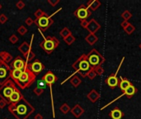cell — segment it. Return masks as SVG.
<instances>
[{"instance_id": "obj_33", "label": "cell", "mask_w": 141, "mask_h": 119, "mask_svg": "<svg viewBox=\"0 0 141 119\" xmlns=\"http://www.w3.org/2000/svg\"><path fill=\"white\" fill-rule=\"evenodd\" d=\"M28 30L27 29V27L23 26V25H21V26L18 28V32L20 34L21 36H24L27 33Z\"/></svg>"}, {"instance_id": "obj_47", "label": "cell", "mask_w": 141, "mask_h": 119, "mask_svg": "<svg viewBox=\"0 0 141 119\" xmlns=\"http://www.w3.org/2000/svg\"><path fill=\"white\" fill-rule=\"evenodd\" d=\"M130 23L128 22V21H123V22L121 23V27L123 28V29H125V28H126L128 26H129Z\"/></svg>"}, {"instance_id": "obj_37", "label": "cell", "mask_w": 141, "mask_h": 119, "mask_svg": "<svg viewBox=\"0 0 141 119\" xmlns=\"http://www.w3.org/2000/svg\"><path fill=\"white\" fill-rule=\"evenodd\" d=\"M33 93H34L36 96H40V95H41L44 93V88H40V87L37 86V87H36L34 89H33Z\"/></svg>"}, {"instance_id": "obj_13", "label": "cell", "mask_w": 141, "mask_h": 119, "mask_svg": "<svg viewBox=\"0 0 141 119\" xmlns=\"http://www.w3.org/2000/svg\"><path fill=\"white\" fill-rule=\"evenodd\" d=\"M33 39H34V34H32V36H31V43H28L27 41H23L22 43L18 46V50L22 54V56H24V58H26L27 55L30 52L31 50H31V44L33 42Z\"/></svg>"}, {"instance_id": "obj_21", "label": "cell", "mask_w": 141, "mask_h": 119, "mask_svg": "<svg viewBox=\"0 0 141 119\" xmlns=\"http://www.w3.org/2000/svg\"><path fill=\"white\" fill-rule=\"evenodd\" d=\"M137 88H135V86L134 84H130V85L128 87L125 91L123 93H125V95L128 98V99H131L132 97H133L136 93H137Z\"/></svg>"}, {"instance_id": "obj_17", "label": "cell", "mask_w": 141, "mask_h": 119, "mask_svg": "<svg viewBox=\"0 0 141 119\" xmlns=\"http://www.w3.org/2000/svg\"><path fill=\"white\" fill-rule=\"evenodd\" d=\"M12 60H13V57H12V56L9 52L5 51V50L0 51V61L1 62H3L8 65V64L12 61Z\"/></svg>"}, {"instance_id": "obj_44", "label": "cell", "mask_w": 141, "mask_h": 119, "mask_svg": "<svg viewBox=\"0 0 141 119\" xmlns=\"http://www.w3.org/2000/svg\"><path fill=\"white\" fill-rule=\"evenodd\" d=\"M124 60H125V57H122V60L121 61V62H120V65H118V68H117V71H115V73H112L114 76H117V74H118V72H119L120 69H121V66L122 65V64H123V62H124Z\"/></svg>"}, {"instance_id": "obj_40", "label": "cell", "mask_w": 141, "mask_h": 119, "mask_svg": "<svg viewBox=\"0 0 141 119\" xmlns=\"http://www.w3.org/2000/svg\"><path fill=\"white\" fill-rule=\"evenodd\" d=\"M25 6H26V4H25V3L23 1H22V0H19L18 2L16 3V7L20 10L23 9V8H25Z\"/></svg>"}, {"instance_id": "obj_28", "label": "cell", "mask_w": 141, "mask_h": 119, "mask_svg": "<svg viewBox=\"0 0 141 119\" xmlns=\"http://www.w3.org/2000/svg\"><path fill=\"white\" fill-rule=\"evenodd\" d=\"M60 111H61L62 113H63L64 114H67L68 113L70 112V110H71V108L69 107L68 103H63V104L61 105V107H60Z\"/></svg>"}, {"instance_id": "obj_48", "label": "cell", "mask_w": 141, "mask_h": 119, "mask_svg": "<svg viewBox=\"0 0 141 119\" xmlns=\"http://www.w3.org/2000/svg\"><path fill=\"white\" fill-rule=\"evenodd\" d=\"M38 87L40 88H45V87H46V84H45L44 81H42V80H40V81L38 82Z\"/></svg>"}, {"instance_id": "obj_15", "label": "cell", "mask_w": 141, "mask_h": 119, "mask_svg": "<svg viewBox=\"0 0 141 119\" xmlns=\"http://www.w3.org/2000/svg\"><path fill=\"white\" fill-rule=\"evenodd\" d=\"M23 98L22 93H21V91L16 88V90L12 93V95L10 96L9 99H8V102H9V104L11 103H18V101H20Z\"/></svg>"}, {"instance_id": "obj_42", "label": "cell", "mask_w": 141, "mask_h": 119, "mask_svg": "<svg viewBox=\"0 0 141 119\" xmlns=\"http://www.w3.org/2000/svg\"><path fill=\"white\" fill-rule=\"evenodd\" d=\"M25 23L27 24V26L30 27L33 23H34V20H33L31 17H28V18H27V19L25 20Z\"/></svg>"}, {"instance_id": "obj_35", "label": "cell", "mask_w": 141, "mask_h": 119, "mask_svg": "<svg viewBox=\"0 0 141 119\" xmlns=\"http://www.w3.org/2000/svg\"><path fill=\"white\" fill-rule=\"evenodd\" d=\"M96 76H97V74H96V72H95L93 68H92V69L88 72V75H87V77H88L89 79H94L95 78H96Z\"/></svg>"}, {"instance_id": "obj_31", "label": "cell", "mask_w": 141, "mask_h": 119, "mask_svg": "<svg viewBox=\"0 0 141 119\" xmlns=\"http://www.w3.org/2000/svg\"><path fill=\"white\" fill-rule=\"evenodd\" d=\"M121 17H122V18L124 19V21H128V20H130L132 18V13L130 11L125 10L122 12Z\"/></svg>"}, {"instance_id": "obj_4", "label": "cell", "mask_w": 141, "mask_h": 119, "mask_svg": "<svg viewBox=\"0 0 141 119\" xmlns=\"http://www.w3.org/2000/svg\"><path fill=\"white\" fill-rule=\"evenodd\" d=\"M39 32H40L41 36H43L44 40L40 43V46L42 48L46 54L51 55L54 50H55L58 46L60 45V41L57 39L55 36H48L45 37L44 36V34L42 32H40L39 30Z\"/></svg>"}, {"instance_id": "obj_1", "label": "cell", "mask_w": 141, "mask_h": 119, "mask_svg": "<svg viewBox=\"0 0 141 119\" xmlns=\"http://www.w3.org/2000/svg\"><path fill=\"white\" fill-rule=\"evenodd\" d=\"M7 109L16 119H27L35 112V108L24 97L18 103L9 104Z\"/></svg>"}, {"instance_id": "obj_30", "label": "cell", "mask_w": 141, "mask_h": 119, "mask_svg": "<svg viewBox=\"0 0 141 119\" xmlns=\"http://www.w3.org/2000/svg\"><path fill=\"white\" fill-rule=\"evenodd\" d=\"M75 40H76V38L74 37L72 34L71 35H69V36H67L66 38H64V41L65 42L66 44H67L68 46H70V45H72L74 41H75Z\"/></svg>"}, {"instance_id": "obj_6", "label": "cell", "mask_w": 141, "mask_h": 119, "mask_svg": "<svg viewBox=\"0 0 141 119\" xmlns=\"http://www.w3.org/2000/svg\"><path fill=\"white\" fill-rule=\"evenodd\" d=\"M41 80L44 81L46 85L49 86V91H51V105H52V113H53V117H55V105H54V99H53V91H52V84H55L57 80H58V77L53 73L52 71L49 70L45 73L42 78H41Z\"/></svg>"}, {"instance_id": "obj_41", "label": "cell", "mask_w": 141, "mask_h": 119, "mask_svg": "<svg viewBox=\"0 0 141 119\" xmlns=\"http://www.w3.org/2000/svg\"><path fill=\"white\" fill-rule=\"evenodd\" d=\"M7 20H8V18L4 13H2L0 15V24L6 23L7 22Z\"/></svg>"}, {"instance_id": "obj_49", "label": "cell", "mask_w": 141, "mask_h": 119, "mask_svg": "<svg viewBox=\"0 0 141 119\" xmlns=\"http://www.w3.org/2000/svg\"><path fill=\"white\" fill-rule=\"evenodd\" d=\"M34 119H43V116L40 113H36L34 117Z\"/></svg>"}, {"instance_id": "obj_2", "label": "cell", "mask_w": 141, "mask_h": 119, "mask_svg": "<svg viewBox=\"0 0 141 119\" xmlns=\"http://www.w3.org/2000/svg\"><path fill=\"white\" fill-rule=\"evenodd\" d=\"M36 75L30 70V68L28 66V63L26 62V65H25V67L22 70V75L14 83L18 84L21 89H25L27 87L31 86L36 81Z\"/></svg>"}, {"instance_id": "obj_18", "label": "cell", "mask_w": 141, "mask_h": 119, "mask_svg": "<svg viewBox=\"0 0 141 119\" xmlns=\"http://www.w3.org/2000/svg\"><path fill=\"white\" fill-rule=\"evenodd\" d=\"M70 112H71V113L73 114V115L76 118H79L82 114H84V109L82 108L81 107L80 104H75L74 105V107L73 108H71V110H70Z\"/></svg>"}, {"instance_id": "obj_39", "label": "cell", "mask_w": 141, "mask_h": 119, "mask_svg": "<svg viewBox=\"0 0 141 119\" xmlns=\"http://www.w3.org/2000/svg\"><path fill=\"white\" fill-rule=\"evenodd\" d=\"M95 72H96L97 75H102V74L104 73V69L102 68V66H97L96 68H93Z\"/></svg>"}, {"instance_id": "obj_36", "label": "cell", "mask_w": 141, "mask_h": 119, "mask_svg": "<svg viewBox=\"0 0 141 119\" xmlns=\"http://www.w3.org/2000/svg\"><path fill=\"white\" fill-rule=\"evenodd\" d=\"M8 40H9V41L11 42L12 44H16V43H18V36L16 35V34H12V36H9V38H8Z\"/></svg>"}, {"instance_id": "obj_14", "label": "cell", "mask_w": 141, "mask_h": 119, "mask_svg": "<svg viewBox=\"0 0 141 119\" xmlns=\"http://www.w3.org/2000/svg\"><path fill=\"white\" fill-rule=\"evenodd\" d=\"M100 28H101V25L99 24L94 18H93L92 20L89 21L88 27H87V30L89 32V33L95 34Z\"/></svg>"}, {"instance_id": "obj_32", "label": "cell", "mask_w": 141, "mask_h": 119, "mask_svg": "<svg viewBox=\"0 0 141 119\" xmlns=\"http://www.w3.org/2000/svg\"><path fill=\"white\" fill-rule=\"evenodd\" d=\"M36 58V54L33 52V50H31L30 52H29L27 55V56H26V62L27 63H30L31 61H33Z\"/></svg>"}, {"instance_id": "obj_20", "label": "cell", "mask_w": 141, "mask_h": 119, "mask_svg": "<svg viewBox=\"0 0 141 119\" xmlns=\"http://www.w3.org/2000/svg\"><path fill=\"white\" fill-rule=\"evenodd\" d=\"M100 97H101V95H100V93H99L96 89H92L88 94H87V98L92 102V103H96V102L100 99Z\"/></svg>"}, {"instance_id": "obj_8", "label": "cell", "mask_w": 141, "mask_h": 119, "mask_svg": "<svg viewBox=\"0 0 141 119\" xmlns=\"http://www.w3.org/2000/svg\"><path fill=\"white\" fill-rule=\"evenodd\" d=\"M34 23L36 25L40 32H45L51 27V25L54 23V20L52 19L51 15L49 16L46 14L39 19L36 18L34 20Z\"/></svg>"}, {"instance_id": "obj_51", "label": "cell", "mask_w": 141, "mask_h": 119, "mask_svg": "<svg viewBox=\"0 0 141 119\" xmlns=\"http://www.w3.org/2000/svg\"><path fill=\"white\" fill-rule=\"evenodd\" d=\"M139 48H140V49H141V43H140V44H139Z\"/></svg>"}, {"instance_id": "obj_38", "label": "cell", "mask_w": 141, "mask_h": 119, "mask_svg": "<svg viewBox=\"0 0 141 119\" xmlns=\"http://www.w3.org/2000/svg\"><path fill=\"white\" fill-rule=\"evenodd\" d=\"M123 96H125V93H122V94H121V95H119V96H118L117 98H115V99H113L112 101H111V102H110V103H107V104H106V105L104 106V107H102V108H101V110H103V109H105L106 108H107V107H108V106H109V105H111V104H112V103H114V102H115V101H117V100H118L119 99H121V98H122Z\"/></svg>"}, {"instance_id": "obj_3", "label": "cell", "mask_w": 141, "mask_h": 119, "mask_svg": "<svg viewBox=\"0 0 141 119\" xmlns=\"http://www.w3.org/2000/svg\"><path fill=\"white\" fill-rule=\"evenodd\" d=\"M72 67L73 69L75 70V72L79 73V75L82 78L87 77L88 72L92 69V67H91L90 64L88 61V58H87L86 54H82L75 62L73 63Z\"/></svg>"}, {"instance_id": "obj_46", "label": "cell", "mask_w": 141, "mask_h": 119, "mask_svg": "<svg viewBox=\"0 0 141 119\" xmlns=\"http://www.w3.org/2000/svg\"><path fill=\"white\" fill-rule=\"evenodd\" d=\"M7 105H8V103H7L5 100H3L2 99H0V109H3Z\"/></svg>"}, {"instance_id": "obj_16", "label": "cell", "mask_w": 141, "mask_h": 119, "mask_svg": "<svg viewBox=\"0 0 141 119\" xmlns=\"http://www.w3.org/2000/svg\"><path fill=\"white\" fill-rule=\"evenodd\" d=\"M105 83L111 88H115V87L119 85V79L117 76H114L113 74H111L109 77H107L105 79Z\"/></svg>"}, {"instance_id": "obj_19", "label": "cell", "mask_w": 141, "mask_h": 119, "mask_svg": "<svg viewBox=\"0 0 141 119\" xmlns=\"http://www.w3.org/2000/svg\"><path fill=\"white\" fill-rule=\"evenodd\" d=\"M109 116L112 119H121L124 117V113L119 108L115 107L110 112Z\"/></svg>"}, {"instance_id": "obj_50", "label": "cell", "mask_w": 141, "mask_h": 119, "mask_svg": "<svg viewBox=\"0 0 141 119\" xmlns=\"http://www.w3.org/2000/svg\"><path fill=\"white\" fill-rule=\"evenodd\" d=\"M1 8H2V5H1V4H0V9H1Z\"/></svg>"}, {"instance_id": "obj_34", "label": "cell", "mask_w": 141, "mask_h": 119, "mask_svg": "<svg viewBox=\"0 0 141 119\" xmlns=\"http://www.w3.org/2000/svg\"><path fill=\"white\" fill-rule=\"evenodd\" d=\"M135 27L133 26L132 24H130L126 28L124 29V31H125L128 35H131V34L135 32Z\"/></svg>"}, {"instance_id": "obj_29", "label": "cell", "mask_w": 141, "mask_h": 119, "mask_svg": "<svg viewBox=\"0 0 141 119\" xmlns=\"http://www.w3.org/2000/svg\"><path fill=\"white\" fill-rule=\"evenodd\" d=\"M47 13L45 12H44L42 9H40V8H38L35 12H34V15H35V17H36V19H39V18H42V17H44V16H45Z\"/></svg>"}, {"instance_id": "obj_45", "label": "cell", "mask_w": 141, "mask_h": 119, "mask_svg": "<svg viewBox=\"0 0 141 119\" xmlns=\"http://www.w3.org/2000/svg\"><path fill=\"white\" fill-rule=\"evenodd\" d=\"M47 2H48L49 4H51V5L52 7H55L60 1V0H48Z\"/></svg>"}, {"instance_id": "obj_5", "label": "cell", "mask_w": 141, "mask_h": 119, "mask_svg": "<svg viewBox=\"0 0 141 119\" xmlns=\"http://www.w3.org/2000/svg\"><path fill=\"white\" fill-rule=\"evenodd\" d=\"M16 88V84L12 79H8L6 83H4L3 85H0V99L5 100L9 105V99L12 93H13Z\"/></svg>"}, {"instance_id": "obj_11", "label": "cell", "mask_w": 141, "mask_h": 119, "mask_svg": "<svg viewBox=\"0 0 141 119\" xmlns=\"http://www.w3.org/2000/svg\"><path fill=\"white\" fill-rule=\"evenodd\" d=\"M28 66H29V68H30V70L36 75H39L41 71L45 69V66L37 59H36L35 61H32L31 63H28Z\"/></svg>"}, {"instance_id": "obj_25", "label": "cell", "mask_w": 141, "mask_h": 119, "mask_svg": "<svg viewBox=\"0 0 141 119\" xmlns=\"http://www.w3.org/2000/svg\"><path fill=\"white\" fill-rule=\"evenodd\" d=\"M22 74V70H11V73H10V78H12V79H13V81H16L20 76Z\"/></svg>"}, {"instance_id": "obj_9", "label": "cell", "mask_w": 141, "mask_h": 119, "mask_svg": "<svg viewBox=\"0 0 141 119\" xmlns=\"http://www.w3.org/2000/svg\"><path fill=\"white\" fill-rule=\"evenodd\" d=\"M11 68L3 62L0 61V85H3L8 79H10Z\"/></svg>"}, {"instance_id": "obj_23", "label": "cell", "mask_w": 141, "mask_h": 119, "mask_svg": "<svg viewBox=\"0 0 141 119\" xmlns=\"http://www.w3.org/2000/svg\"><path fill=\"white\" fill-rule=\"evenodd\" d=\"M130 84H131L130 81H129V79H127L126 78L122 79V77H121L119 79V86H120V88H121L123 92L125 91Z\"/></svg>"}, {"instance_id": "obj_26", "label": "cell", "mask_w": 141, "mask_h": 119, "mask_svg": "<svg viewBox=\"0 0 141 119\" xmlns=\"http://www.w3.org/2000/svg\"><path fill=\"white\" fill-rule=\"evenodd\" d=\"M69 81H70V84H71L74 88H78L81 84L82 79L79 77H78V76H77L75 75L73 76V77L69 79Z\"/></svg>"}, {"instance_id": "obj_10", "label": "cell", "mask_w": 141, "mask_h": 119, "mask_svg": "<svg viewBox=\"0 0 141 119\" xmlns=\"http://www.w3.org/2000/svg\"><path fill=\"white\" fill-rule=\"evenodd\" d=\"M73 15L77 17L80 21L87 20V18H88L89 16L92 15V12L89 11V9L87 8L86 5H84V4H81V5L74 11Z\"/></svg>"}, {"instance_id": "obj_24", "label": "cell", "mask_w": 141, "mask_h": 119, "mask_svg": "<svg viewBox=\"0 0 141 119\" xmlns=\"http://www.w3.org/2000/svg\"><path fill=\"white\" fill-rule=\"evenodd\" d=\"M85 41L88 42V43L90 46H93L98 41V37L96 35H95V34H91V33H89L88 35L85 37Z\"/></svg>"}, {"instance_id": "obj_27", "label": "cell", "mask_w": 141, "mask_h": 119, "mask_svg": "<svg viewBox=\"0 0 141 119\" xmlns=\"http://www.w3.org/2000/svg\"><path fill=\"white\" fill-rule=\"evenodd\" d=\"M60 36H62L64 39V38H66L67 36H69V35H71L72 34V32H71V31L68 28V27H64L63 29L61 30V31L60 32Z\"/></svg>"}, {"instance_id": "obj_43", "label": "cell", "mask_w": 141, "mask_h": 119, "mask_svg": "<svg viewBox=\"0 0 141 119\" xmlns=\"http://www.w3.org/2000/svg\"><path fill=\"white\" fill-rule=\"evenodd\" d=\"M88 20H82L80 22V26L84 28V29H87V27H88Z\"/></svg>"}, {"instance_id": "obj_7", "label": "cell", "mask_w": 141, "mask_h": 119, "mask_svg": "<svg viewBox=\"0 0 141 119\" xmlns=\"http://www.w3.org/2000/svg\"><path fill=\"white\" fill-rule=\"evenodd\" d=\"M87 58L92 68H96L97 66H102V64L105 62V58L102 56L101 53L98 52L96 49L91 50V51L87 55Z\"/></svg>"}, {"instance_id": "obj_22", "label": "cell", "mask_w": 141, "mask_h": 119, "mask_svg": "<svg viewBox=\"0 0 141 119\" xmlns=\"http://www.w3.org/2000/svg\"><path fill=\"white\" fill-rule=\"evenodd\" d=\"M101 6V2L98 0H90L87 3V8H90L92 11H96L97 8Z\"/></svg>"}, {"instance_id": "obj_12", "label": "cell", "mask_w": 141, "mask_h": 119, "mask_svg": "<svg viewBox=\"0 0 141 119\" xmlns=\"http://www.w3.org/2000/svg\"><path fill=\"white\" fill-rule=\"evenodd\" d=\"M25 65H26V61L23 60L21 56H16L15 59L12 60V61L10 63L11 70H23Z\"/></svg>"}]
</instances>
